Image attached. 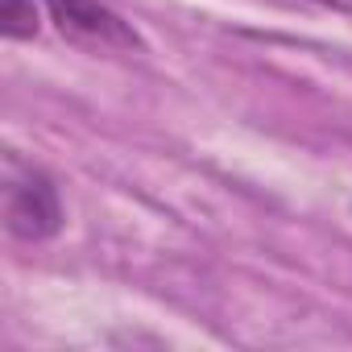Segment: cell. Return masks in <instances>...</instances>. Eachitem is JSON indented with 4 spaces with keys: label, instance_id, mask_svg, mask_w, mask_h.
I'll use <instances>...</instances> for the list:
<instances>
[{
    "label": "cell",
    "instance_id": "cell-1",
    "mask_svg": "<svg viewBox=\"0 0 352 352\" xmlns=\"http://www.w3.org/2000/svg\"><path fill=\"white\" fill-rule=\"evenodd\" d=\"M5 228L9 236L25 241V245H42L50 236H58L63 228V199H58V187L54 179L34 166V162H21L17 153H5Z\"/></svg>",
    "mask_w": 352,
    "mask_h": 352
},
{
    "label": "cell",
    "instance_id": "cell-2",
    "mask_svg": "<svg viewBox=\"0 0 352 352\" xmlns=\"http://www.w3.org/2000/svg\"><path fill=\"white\" fill-rule=\"evenodd\" d=\"M46 13L54 21V30L79 46V50H91V54H129V50H141V38L137 30L112 13L100 0H46Z\"/></svg>",
    "mask_w": 352,
    "mask_h": 352
},
{
    "label": "cell",
    "instance_id": "cell-3",
    "mask_svg": "<svg viewBox=\"0 0 352 352\" xmlns=\"http://www.w3.org/2000/svg\"><path fill=\"white\" fill-rule=\"evenodd\" d=\"M0 30L13 42H25L42 30V17H38V5L34 0H0Z\"/></svg>",
    "mask_w": 352,
    "mask_h": 352
},
{
    "label": "cell",
    "instance_id": "cell-4",
    "mask_svg": "<svg viewBox=\"0 0 352 352\" xmlns=\"http://www.w3.org/2000/svg\"><path fill=\"white\" fill-rule=\"evenodd\" d=\"M311 5L331 9V13H348V17H352V0H311Z\"/></svg>",
    "mask_w": 352,
    "mask_h": 352
}]
</instances>
